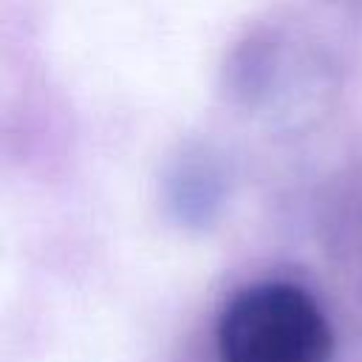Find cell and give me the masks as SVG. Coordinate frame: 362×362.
<instances>
[{
  "label": "cell",
  "instance_id": "obj_1",
  "mask_svg": "<svg viewBox=\"0 0 362 362\" xmlns=\"http://www.w3.org/2000/svg\"><path fill=\"white\" fill-rule=\"evenodd\" d=\"M334 328L300 286L266 280L240 288L218 320L221 362H328Z\"/></svg>",
  "mask_w": 362,
  "mask_h": 362
}]
</instances>
